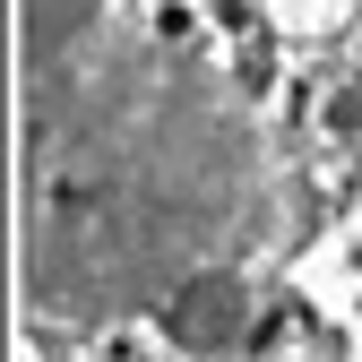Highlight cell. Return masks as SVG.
Segmentation results:
<instances>
[{
    "label": "cell",
    "mask_w": 362,
    "mask_h": 362,
    "mask_svg": "<svg viewBox=\"0 0 362 362\" xmlns=\"http://www.w3.org/2000/svg\"><path fill=\"white\" fill-rule=\"evenodd\" d=\"M26 86V362L181 328L199 293L276 250L285 147L267 95L207 35L121 0Z\"/></svg>",
    "instance_id": "cell-1"
}]
</instances>
